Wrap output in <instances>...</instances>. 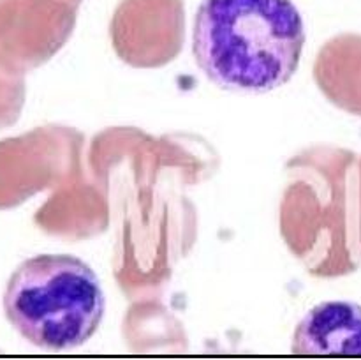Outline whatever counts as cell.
Masks as SVG:
<instances>
[{"mask_svg": "<svg viewBox=\"0 0 361 360\" xmlns=\"http://www.w3.org/2000/svg\"><path fill=\"white\" fill-rule=\"evenodd\" d=\"M295 355H361V306L328 300L309 311L293 334Z\"/></svg>", "mask_w": 361, "mask_h": 360, "instance_id": "cell-3", "label": "cell"}, {"mask_svg": "<svg viewBox=\"0 0 361 360\" xmlns=\"http://www.w3.org/2000/svg\"><path fill=\"white\" fill-rule=\"evenodd\" d=\"M305 39L293 0H203L194 16L192 53L217 87L264 94L295 76Z\"/></svg>", "mask_w": 361, "mask_h": 360, "instance_id": "cell-1", "label": "cell"}, {"mask_svg": "<svg viewBox=\"0 0 361 360\" xmlns=\"http://www.w3.org/2000/svg\"><path fill=\"white\" fill-rule=\"evenodd\" d=\"M106 296L90 265L71 254L25 260L6 286L4 313L32 344L69 349L85 344L101 327Z\"/></svg>", "mask_w": 361, "mask_h": 360, "instance_id": "cell-2", "label": "cell"}]
</instances>
